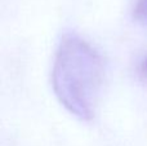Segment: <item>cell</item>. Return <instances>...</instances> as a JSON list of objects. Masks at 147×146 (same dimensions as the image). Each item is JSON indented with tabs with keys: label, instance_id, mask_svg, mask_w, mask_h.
<instances>
[{
	"label": "cell",
	"instance_id": "cell-1",
	"mask_svg": "<svg viewBox=\"0 0 147 146\" xmlns=\"http://www.w3.org/2000/svg\"><path fill=\"white\" fill-rule=\"evenodd\" d=\"M103 83V59L76 34L61 39L52 67V87L62 106L80 120H92Z\"/></svg>",
	"mask_w": 147,
	"mask_h": 146
},
{
	"label": "cell",
	"instance_id": "cell-2",
	"mask_svg": "<svg viewBox=\"0 0 147 146\" xmlns=\"http://www.w3.org/2000/svg\"><path fill=\"white\" fill-rule=\"evenodd\" d=\"M134 17L141 23L147 26V0H136Z\"/></svg>",
	"mask_w": 147,
	"mask_h": 146
},
{
	"label": "cell",
	"instance_id": "cell-3",
	"mask_svg": "<svg viewBox=\"0 0 147 146\" xmlns=\"http://www.w3.org/2000/svg\"><path fill=\"white\" fill-rule=\"evenodd\" d=\"M138 74L141 75L142 79L147 80V54L141 59L140 65H138Z\"/></svg>",
	"mask_w": 147,
	"mask_h": 146
}]
</instances>
